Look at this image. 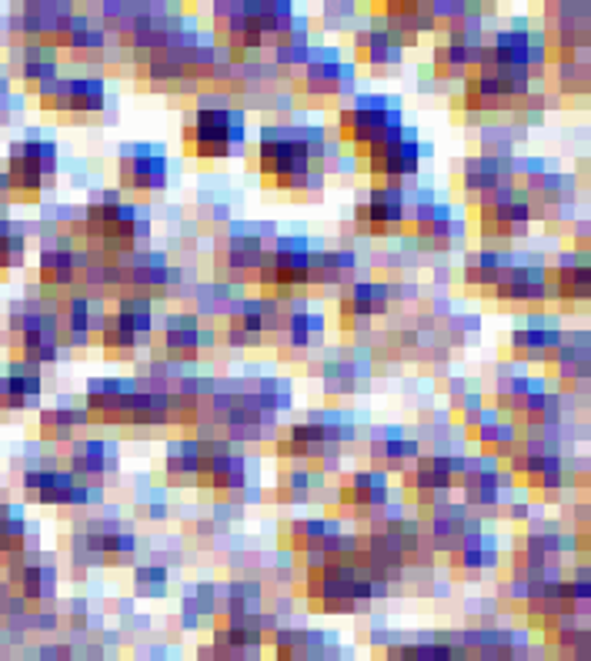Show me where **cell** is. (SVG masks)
<instances>
[{"instance_id":"obj_1","label":"cell","mask_w":591,"mask_h":661,"mask_svg":"<svg viewBox=\"0 0 591 661\" xmlns=\"http://www.w3.org/2000/svg\"><path fill=\"white\" fill-rule=\"evenodd\" d=\"M321 154L318 131H291V127H264L258 147L261 171L281 191H301L311 184L314 157Z\"/></svg>"},{"instance_id":"obj_2","label":"cell","mask_w":591,"mask_h":661,"mask_svg":"<svg viewBox=\"0 0 591 661\" xmlns=\"http://www.w3.org/2000/svg\"><path fill=\"white\" fill-rule=\"evenodd\" d=\"M197 157H231L244 147V117L221 101H204L197 107L194 124L184 131Z\"/></svg>"},{"instance_id":"obj_3","label":"cell","mask_w":591,"mask_h":661,"mask_svg":"<svg viewBox=\"0 0 591 661\" xmlns=\"http://www.w3.org/2000/svg\"><path fill=\"white\" fill-rule=\"evenodd\" d=\"M398 124H401L398 104L388 101V97H374V94H364L351 107L341 111V137L358 147L374 144L384 131H391Z\"/></svg>"},{"instance_id":"obj_4","label":"cell","mask_w":591,"mask_h":661,"mask_svg":"<svg viewBox=\"0 0 591 661\" xmlns=\"http://www.w3.org/2000/svg\"><path fill=\"white\" fill-rule=\"evenodd\" d=\"M368 161H371V171L384 177V181H405L418 171L421 164V144H418V134L408 131V127H391L384 131L374 144H368Z\"/></svg>"},{"instance_id":"obj_5","label":"cell","mask_w":591,"mask_h":661,"mask_svg":"<svg viewBox=\"0 0 591 661\" xmlns=\"http://www.w3.org/2000/svg\"><path fill=\"white\" fill-rule=\"evenodd\" d=\"M311 261L314 251L304 238H281L271 248H264L261 261V281L271 288H298L304 281H311Z\"/></svg>"},{"instance_id":"obj_6","label":"cell","mask_w":591,"mask_h":661,"mask_svg":"<svg viewBox=\"0 0 591 661\" xmlns=\"http://www.w3.org/2000/svg\"><path fill=\"white\" fill-rule=\"evenodd\" d=\"M57 171V147L47 141H21L11 147L7 184L14 191H41V184Z\"/></svg>"},{"instance_id":"obj_7","label":"cell","mask_w":591,"mask_h":661,"mask_svg":"<svg viewBox=\"0 0 591 661\" xmlns=\"http://www.w3.org/2000/svg\"><path fill=\"white\" fill-rule=\"evenodd\" d=\"M151 330V301L147 298H121L114 314L104 318V348L127 351L147 338Z\"/></svg>"},{"instance_id":"obj_8","label":"cell","mask_w":591,"mask_h":661,"mask_svg":"<svg viewBox=\"0 0 591 661\" xmlns=\"http://www.w3.org/2000/svg\"><path fill=\"white\" fill-rule=\"evenodd\" d=\"M164 184L167 157L157 147H124V154H121V187H127V191H161Z\"/></svg>"},{"instance_id":"obj_9","label":"cell","mask_w":591,"mask_h":661,"mask_svg":"<svg viewBox=\"0 0 591 661\" xmlns=\"http://www.w3.org/2000/svg\"><path fill=\"white\" fill-rule=\"evenodd\" d=\"M361 217V224L374 234H388V231H398L405 224V191L401 184H381L374 187L371 194H368V204L358 211Z\"/></svg>"},{"instance_id":"obj_10","label":"cell","mask_w":591,"mask_h":661,"mask_svg":"<svg viewBox=\"0 0 591 661\" xmlns=\"http://www.w3.org/2000/svg\"><path fill=\"white\" fill-rule=\"evenodd\" d=\"M197 481H201V485H211V488H238V485H244V461H241L228 445H221V441H204V445H201Z\"/></svg>"},{"instance_id":"obj_11","label":"cell","mask_w":591,"mask_h":661,"mask_svg":"<svg viewBox=\"0 0 591 661\" xmlns=\"http://www.w3.org/2000/svg\"><path fill=\"white\" fill-rule=\"evenodd\" d=\"M495 294L498 301H541L548 294V274L545 268H508L501 271V278L495 281Z\"/></svg>"},{"instance_id":"obj_12","label":"cell","mask_w":591,"mask_h":661,"mask_svg":"<svg viewBox=\"0 0 591 661\" xmlns=\"http://www.w3.org/2000/svg\"><path fill=\"white\" fill-rule=\"evenodd\" d=\"M304 81H308L311 91L334 94V91H341L344 84L351 87V67H344L341 57L331 51L311 54V57L304 61Z\"/></svg>"},{"instance_id":"obj_13","label":"cell","mask_w":591,"mask_h":661,"mask_svg":"<svg viewBox=\"0 0 591 661\" xmlns=\"http://www.w3.org/2000/svg\"><path fill=\"white\" fill-rule=\"evenodd\" d=\"M384 308H388V288L384 284H371V281L351 284V291H344L341 298L344 321H368L374 314H381Z\"/></svg>"},{"instance_id":"obj_14","label":"cell","mask_w":591,"mask_h":661,"mask_svg":"<svg viewBox=\"0 0 591 661\" xmlns=\"http://www.w3.org/2000/svg\"><path fill=\"white\" fill-rule=\"evenodd\" d=\"M508 171L511 167L498 157H471L465 164V191L471 194H491L495 187L508 184Z\"/></svg>"},{"instance_id":"obj_15","label":"cell","mask_w":591,"mask_h":661,"mask_svg":"<svg viewBox=\"0 0 591 661\" xmlns=\"http://www.w3.org/2000/svg\"><path fill=\"white\" fill-rule=\"evenodd\" d=\"M555 291L558 298L568 301H585L591 291V278H588V264L575 258H561L558 271H555Z\"/></svg>"},{"instance_id":"obj_16","label":"cell","mask_w":591,"mask_h":661,"mask_svg":"<svg viewBox=\"0 0 591 661\" xmlns=\"http://www.w3.org/2000/svg\"><path fill=\"white\" fill-rule=\"evenodd\" d=\"M201 344V324L191 314H177L164 324V348L177 358H187V354L197 351Z\"/></svg>"},{"instance_id":"obj_17","label":"cell","mask_w":591,"mask_h":661,"mask_svg":"<svg viewBox=\"0 0 591 661\" xmlns=\"http://www.w3.org/2000/svg\"><path fill=\"white\" fill-rule=\"evenodd\" d=\"M111 455H114V448L101 445V441H81V445H74V478L81 481V478L107 475V468L114 465Z\"/></svg>"},{"instance_id":"obj_18","label":"cell","mask_w":591,"mask_h":661,"mask_svg":"<svg viewBox=\"0 0 591 661\" xmlns=\"http://www.w3.org/2000/svg\"><path fill=\"white\" fill-rule=\"evenodd\" d=\"M388 498V485H384L381 471H364L354 475L351 485L344 488V501L354 508H381Z\"/></svg>"},{"instance_id":"obj_19","label":"cell","mask_w":591,"mask_h":661,"mask_svg":"<svg viewBox=\"0 0 591 661\" xmlns=\"http://www.w3.org/2000/svg\"><path fill=\"white\" fill-rule=\"evenodd\" d=\"M511 258L498 254V251H475L465 264V281L468 284H481V288H495V281L501 278V271L508 268Z\"/></svg>"},{"instance_id":"obj_20","label":"cell","mask_w":591,"mask_h":661,"mask_svg":"<svg viewBox=\"0 0 591 661\" xmlns=\"http://www.w3.org/2000/svg\"><path fill=\"white\" fill-rule=\"evenodd\" d=\"M104 318L107 314L97 308L91 298H74L71 304H67V330H71V341L84 344L94 328H101V324H104Z\"/></svg>"},{"instance_id":"obj_21","label":"cell","mask_w":591,"mask_h":661,"mask_svg":"<svg viewBox=\"0 0 591 661\" xmlns=\"http://www.w3.org/2000/svg\"><path fill=\"white\" fill-rule=\"evenodd\" d=\"M77 268H81V258L74 251L54 244V248L44 251L41 258V278L44 284H71L77 278Z\"/></svg>"},{"instance_id":"obj_22","label":"cell","mask_w":591,"mask_h":661,"mask_svg":"<svg viewBox=\"0 0 591 661\" xmlns=\"http://www.w3.org/2000/svg\"><path fill=\"white\" fill-rule=\"evenodd\" d=\"M358 51L368 64L374 67H384V64H398L401 61V44H394L384 31H368L358 37Z\"/></svg>"},{"instance_id":"obj_23","label":"cell","mask_w":591,"mask_h":661,"mask_svg":"<svg viewBox=\"0 0 591 661\" xmlns=\"http://www.w3.org/2000/svg\"><path fill=\"white\" fill-rule=\"evenodd\" d=\"M197 465H201V441H177V445H171L164 461L167 475L177 478V481H187V478L197 481Z\"/></svg>"},{"instance_id":"obj_24","label":"cell","mask_w":591,"mask_h":661,"mask_svg":"<svg viewBox=\"0 0 591 661\" xmlns=\"http://www.w3.org/2000/svg\"><path fill=\"white\" fill-rule=\"evenodd\" d=\"M455 548H458V561L471 565V568H488V565L498 561V548L485 535H465Z\"/></svg>"},{"instance_id":"obj_25","label":"cell","mask_w":591,"mask_h":661,"mask_svg":"<svg viewBox=\"0 0 591 661\" xmlns=\"http://www.w3.org/2000/svg\"><path fill=\"white\" fill-rule=\"evenodd\" d=\"M264 261V241L261 238H234L228 248V264L234 271H258Z\"/></svg>"},{"instance_id":"obj_26","label":"cell","mask_w":591,"mask_h":661,"mask_svg":"<svg viewBox=\"0 0 591 661\" xmlns=\"http://www.w3.org/2000/svg\"><path fill=\"white\" fill-rule=\"evenodd\" d=\"M515 348H518V351H558L561 330L531 324L528 330H518V334H515Z\"/></svg>"},{"instance_id":"obj_27","label":"cell","mask_w":591,"mask_h":661,"mask_svg":"<svg viewBox=\"0 0 591 661\" xmlns=\"http://www.w3.org/2000/svg\"><path fill=\"white\" fill-rule=\"evenodd\" d=\"M54 588V571L44 565H24L21 571V595L24 598H47Z\"/></svg>"},{"instance_id":"obj_28","label":"cell","mask_w":591,"mask_h":661,"mask_svg":"<svg viewBox=\"0 0 591 661\" xmlns=\"http://www.w3.org/2000/svg\"><path fill=\"white\" fill-rule=\"evenodd\" d=\"M374 451H378V458H388V465H394V468H401V465H408L411 458H418V445L415 441H408V438H401V434H388L384 441L374 445Z\"/></svg>"},{"instance_id":"obj_29","label":"cell","mask_w":591,"mask_h":661,"mask_svg":"<svg viewBox=\"0 0 591 661\" xmlns=\"http://www.w3.org/2000/svg\"><path fill=\"white\" fill-rule=\"evenodd\" d=\"M284 324H288L291 344H298V348H304V344L311 341L314 330L321 328V324H318V318H311V314H294V318H288Z\"/></svg>"}]
</instances>
